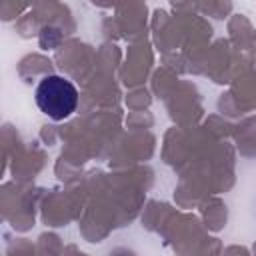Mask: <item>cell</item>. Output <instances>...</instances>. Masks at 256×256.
Wrapping results in <instances>:
<instances>
[{
  "instance_id": "cell-1",
  "label": "cell",
  "mask_w": 256,
  "mask_h": 256,
  "mask_svg": "<svg viewBox=\"0 0 256 256\" xmlns=\"http://www.w3.org/2000/svg\"><path fill=\"white\" fill-rule=\"evenodd\" d=\"M36 106L48 118L60 122L66 120L78 106V90L64 76H44L36 86Z\"/></svg>"
}]
</instances>
